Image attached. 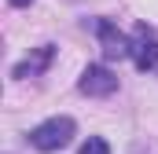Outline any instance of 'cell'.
Here are the masks:
<instances>
[{"label":"cell","mask_w":158,"mask_h":154,"mask_svg":"<svg viewBox=\"0 0 158 154\" xmlns=\"http://www.w3.org/2000/svg\"><path fill=\"white\" fill-rule=\"evenodd\" d=\"M74 132H77L74 117H48V121H40L37 128L30 132V147H33V151H40V154L63 151V147L74 140Z\"/></svg>","instance_id":"obj_1"},{"label":"cell","mask_w":158,"mask_h":154,"mask_svg":"<svg viewBox=\"0 0 158 154\" xmlns=\"http://www.w3.org/2000/svg\"><path fill=\"white\" fill-rule=\"evenodd\" d=\"M77 88L85 95H96V99H103V95H114L118 92V74L110 70V66H103V63H88L77 77Z\"/></svg>","instance_id":"obj_2"},{"label":"cell","mask_w":158,"mask_h":154,"mask_svg":"<svg viewBox=\"0 0 158 154\" xmlns=\"http://www.w3.org/2000/svg\"><path fill=\"white\" fill-rule=\"evenodd\" d=\"M129 59L136 63V70H155L158 66V37L147 30V26H136L132 33V48H129Z\"/></svg>","instance_id":"obj_3"},{"label":"cell","mask_w":158,"mask_h":154,"mask_svg":"<svg viewBox=\"0 0 158 154\" xmlns=\"http://www.w3.org/2000/svg\"><path fill=\"white\" fill-rule=\"evenodd\" d=\"M96 33H99V44H103V55H107V59H125V55H129L132 40L125 37L110 18H96Z\"/></svg>","instance_id":"obj_4"},{"label":"cell","mask_w":158,"mask_h":154,"mask_svg":"<svg viewBox=\"0 0 158 154\" xmlns=\"http://www.w3.org/2000/svg\"><path fill=\"white\" fill-rule=\"evenodd\" d=\"M52 55H55V48L52 44H40L37 51L30 55V59H22L15 70H11V77H19V81H26V77H37V74H44L48 70V63H52Z\"/></svg>","instance_id":"obj_5"},{"label":"cell","mask_w":158,"mask_h":154,"mask_svg":"<svg viewBox=\"0 0 158 154\" xmlns=\"http://www.w3.org/2000/svg\"><path fill=\"white\" fill-rule=\"evenodd\" d=\"M77 154H110V147H107V140H103V136H88V140L81 143Z\"/></svg>","instance_id":"obj_6"},{"label":"cell","mask_w":158,"mask_h":154,"mask_svg":"<svg viewBox=\"0 0 158 154\" xmlns=\"http://www.w3.org/2000/svg\"><path fill=\"white\" fill-rule=\"evenodd\" d=\"M33 0H11V7H30Z\"/></svg>","instance_id":"obj_7"}]
</instances>
